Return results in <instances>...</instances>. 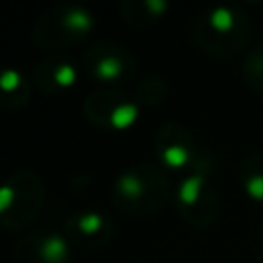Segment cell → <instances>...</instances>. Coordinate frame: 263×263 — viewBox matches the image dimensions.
<instances>
[{
	"label": "cell",
	"instance_id": "4",
	"mask_svg": "<svg viewBox=\"0 0 263 263\" xmlns=\"http://www.w3.org/2000/svg\"><path fill=\"white\" fill-rule=\"evenodd\" d=\"M177 212L193 226H210L220 214V197L208 179L203 162L189 171V175L173 191Z\"/></svg>",
	"mask_w": 263,
	"mask_h": 263
},
{
	"label": "cell",
	"instance_id": "1",
	"mask_svg": "<svg viewBox=\"0 0 263 263\" xmlns=\"http://www.w3.org/2000/svg\"><path fill=\"white\" fill-rule=\"evenodd\" d=\"M171 197L173 187L166 175L150 162L129 164L115 177L111 185V203L115 210L129 216L158 212Z\"/></svg>",
	"mask_w": 263,
	"mask_h": 263
},
{
	"label": "cell",
	"instance_id": "5",
	"mask_svg": "<svg viewBox=\"0 0 263 263\" xmlns=\"http://www.w3.org/2000/svg\"><path fill=\"white\" fill-rule=\"evenodd\" d=\"M82 111L95 127L105 132H125L140 117L138 101L117 88H99L86 95Z\"/></svg>",
	"mask_w": 263,
	"mask_h": 263
},
{
	"label": "cell",
	"instance_id": "7",
	"mask_svg": "<svg viewBox=\"0 0 263 263\" xmlns=\"http://www.w3.org/2000/svg\"><path fill=\"white\" fill-rule=\"evenodd\" d=\"M8 181L12 185L14 195H12L10 210L0 220V226L8 230H21L37 216L43 203V181L39 175L31 171L14 173Z\"/></svg>",
	"mask_w": 263,
	"mask_h": 263
},
{
	"label": "cell",
	"instance_id": "11",
	"mask_svg": "<svg viewBox=\"0 0 263 263\" xmlns=\"http://www.w3.org/2000/svg\"><path fill=\"white\" fill-rule=\"evenodd\" d=\"M78 80V68L64 55H49L35 66L33 84L45 95H58L72 88Z\"/></svg>",
	"mask_w": 263,
	"mask_h": 263
},
{
	"label": "cell",
	"instance_id": "14",
	"mask_svg": "<svg viewBox=\"0 0 263 263\" xmlns=\"http://www.w3.org/2000/svg\"><path fill=\"white\" fill-rule=\"evenodd\" d=\"M240 185L245 193L263 205V150L253 152L240 164Z\"/></svg>",
	"mask_w": 263,
	"mask_h": 263
},
{
	"label": "cell",
	"instance_id": "13",
	"mask_svg": "<svg viewBox=\"0 0 263 263\" xmlns=\"http://www.w3.org/2000/svg\"><path fill=\"white\" fill-rule=\"evenodd\" d=\"M168 4L164 0H127L119 4L121 18L134 27H148L164 16Z\"/></svg>",
	"mask_w": 263,
	"mask_h": 263
},
{
	"label": "cell",
	"instance_id": "6",
	"mask_svg": "<svg viewBox=\"0 0 263 263\" xmlns=\"http://www.w3.org/2000/svg\"><path fill=\"white\" fill-rule=\"evenodd\" d=\"M82 68L90 80L107 88L132 82L136 76V60L132 53L111 41L92 43L82 55Z\"/></svg>",
	"mask_w": 263,
	"mask_h": 263
},
{
	"label": "cell",
	"instance_id": "9",
	"mask_svg": "<svg viewBox=\"0 0 263 263\" xmlns=\"http://www.w3.org/2000/svg\"><path fill=\"white\" fill-rule=\"evenodd\" d=\"M70 259L72 242L51 228L27 232L14 249V263H70Z\"/></svg>",
	"mask_w": 263,
	"mask_h": 263
},
{
	"label": "cell",
	"instance_id": "3",
	"mask_svg": "<svg viewBox=\"0 0 263 263\" xmlns=\"http://www.w3.org/2000/svg\"><path fill=\"white\" fill-rule=\"evenodd\" d=\"M92 27V10L76 2H60L37 21L33 29V39L45 49H68L86 39Z\"/></svg>",
	"mask_w": 263,
	"mask_h": 263
},
{
	"label": "cell",
	"instance_id": "12",
	"mask_svg": "<svg viewBox=\"0 0 263 263\" xmlns=\"http://www.w3.org/2000/svg\"><path fill=\"white\" fill-rule=\"evenodd\" d=\"M33 82L25 72L12 66L0 68V107L4 109H21L31 99Z\"/></svg>",
	"mask_w": 263,
	"mask_h": 263
},
{
	"label": "cell",
	"instance_id": "10",
	"mask_svg": "<svg viewBox=\"0 0 263 263\" xmlns=\"http://www.w3.org/2000/svg\"><path fill=\"white\" fill-rule=\"evenodd\" d=\"M115 232V226L111 218L97 210H84L76 212L66 220L64 234L72 245L78 247H103L111 240Z\"/></svg>",
	"mask_w": 263,
	"mask_h": 263
},
{
	"label": "cell",
	"instance_id": "8",
	"mask_svg": "<svg viewBox=\"0 0 263 263\" xmlns=\"http://www.w3.org/2000/svg\"><path fill=\"white\" fill-rule=\"evenodd\" d=\"M154 150L158 162L175 171H183V168L193 171L195 166L201 164V160L197 158V142L193 134L185 125L175 121L164 123L158 129Z\"/></svg>",
	"mask_w": 263,
	"mask_h": 263
},
{
	"label": "cell",
	"instance_id": "17",
	"mask_svg": "<svg viewBox=\"0 0 263 263\" xmlns=\"http://www.w3.org/2000/svg\"><path fill=\"white\" fill-rule=\"evenodd\" d=\"M261 232H263V228H261Z\"/></svg>",
	"mask_w": 263,
	"mask_h": 263
},
{
	"label": "cell",
	"instance_id": "15",
	"mask_svg": "<svg viewBox=\"0 0 263 263\" xmlns=\"http://www.w3.org/2000/svg\"><path fill=\"white\" fill-rule=\"evenodd\" d=\"M166 82L164 78L160 76H146L140 84H138V90H136V101L138 105H156L160 103L164 97H166Z\"/></svg>",
	"mask_w": 263,
	"mask_h": 263
},
{
	"label": "cell",
	"instance_id": "16",
	"mask_svg": "<svg viewBox=\"0 0 263 263\" xmlns=\"http://www.w3.org/2000/svg\"><path fill=\"white\" fill-rule=\"evenodd\" d=\"M242 74H245V80L249 82V86L263 92V43L255 45L247 53L245 64H242Z\"/></svg>",
	"mask_w": 263,
	"mask_h": 263
},
{
	"label": "cell",
	"instance_id": "2",
	"mask_svg": "<svg viewBox=\"0 0 263 263\" xmlns=\"http://www.w3.org/2000/svg\"><path fill=\"white\" fill-rule=\"evenodd\" d=\"M251 35V21L236 4H214L193 21V39L210 55L232 58L240 53Z\"/></svg>",
	"mask_w": 263,
	"mask_h": 263
}]
</instances>
